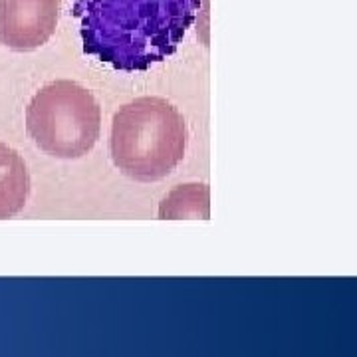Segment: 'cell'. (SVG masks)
<instances>
[{"instance_id":"6da1fadb","label":"cell","mask_w":357,"mask_h":357,"mask_svg":"<svg viewBox=\"0 0 357 357\" xmlns=\"http://www.w3.org/2000/svg\"><path fill=\"white\" fill-rule=\"evenodd\" d=\"M201 0H74L84 52L121 72H145L175 54Z\"/></svg>"},{"instance_id":"7a4b0ae2","label":"cell","mask_w":357,"mask_h":357,"mask_svg":"<svg viewBox=\"0 0 357 357\" xmlns=\"http://www.w3.org/2000/svg\"><path fill=\"white\" fill-rule=\"evenodd\" d=\"M185 151V117L163 98H137L115 114L109 153L123 175L141 183L161 181L175 171Z\"/></svg>"},{"instance_id":"3957f363","label":"cell","mask_w":357,"mask_h":357,"mask_svg":"<svg viewBox=\"0 0 357 357\" xmlns=\"http://www.w3.org/2000/svg\"><path fill=\"white\" fill-rule=\"evenodd\" d=\"M26 129L44 153L56 159H79L100 139L102 109L84 86L56 79L30 100Z\"/></svg>"},{"instance_id":"277c9868","label":"cell","mask_w":357,"mask_h":357,"mask_svg":"<svg viewBox=\"0 0 357 357\" xmlns=\"http://www.w3.org/2000/svg\"><path fill=\"white\" fill-rule=\"evenodd\" d=\"M60 0H0V42L14 52L38 50L54 36Z\"/></svg>"},{"instance_id":"5b68a950","label":"cell","mask_w":357,"mask_h":357,"mask_svg":"<svg viewBox=\"0 0 357 357\" xmlns=\"http://www.w3.org/2000/svg\"><path fill=\"white\" fill-rule=\"evenodd\" d=\"M30 195V175L18 151L0 143V218H10L24 208Z\"/></svg>"},{"instance_id":"8992f818","label":"cell","mask_w":357,"mask_h":357,"mask_svg":"<svg viewBox=\"0 0 357 357\" xmlns=\"http://www.w3.org/2000/svg\"><path fill=\"white\" fill-rule=\"evenodd\" d=\"M208 187L183 185L171 191L159 206V218H208Z\"/></svg>"}]
</instances>
